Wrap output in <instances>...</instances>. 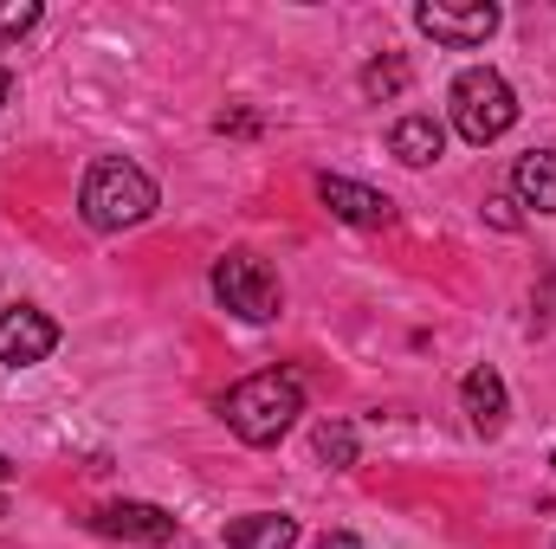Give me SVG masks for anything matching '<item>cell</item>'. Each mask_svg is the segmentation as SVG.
I'll return each mask as SVG.
<instances>
[{"mask_svg": "<svg viewBox=\"0 0 556 549\" xmlns=\"http://www.w3.org/2000/svg\"><path fill=\"white\" fill-rule=\"evenodd\" d=\"M155 207H162L155 175L137 168V162H124V155L91 162L85 181H78V214H85L91 233H130V227H142Z\"/></svg>", "mask_w": 556, "mask_h": 549, "instance_id": "6da1fadb", "label": "cell"}, {"mask_svg": "<svg viewBox=\"0 0 556 549\" xmlns=\"http://www.w3.org/2000/svg\"><path fill=\"white\" fill-rule=\"evenodd\" d=\"M298 413H304V382L285 375V369H260V375H247L220 395L227 433L247 439V446H278L298 426Z\"/></svg>", "mask_w": 556, "mask_h": 549, "instance_id": "7a4b0ae2", "label": "cell"}, {"mask_svg": "<svg viewBox=\"0 0 556 549\" xmlns=\"http://www.w3.org/2000/svg\"><path fill=\"white\" fill-rule=\"evenodd\" d=\"M446 111H453V130H459V137L472 142V149H485V142H498L518 124V91L505 85V72L466 65V72L453 78V91H446Z\"/></svg>", "mask_w": 556, "mask_h": 549, "instance_id": "3957f363", "label": "cell"}, {"mask_svg": "<svg viewBox=\"0 0 556 549\" xmlns=\"http://www.w3.org/2000/svg\"><path fill=\"white\" fill-rule=\"evenodd\" d=\"M214 297H220V310H233L240 323H273L278 310H285V284L266 259H253V253H227V259H214Z\"/></svg>", "mask_w": 556, "mask_h": 549, "instance_id": "277c9868", "label": "cell"}, {"mask_svg": "<svg viewBox=\"0 0 556 549\" xmlns=\"http://www.w3.org/2000/svg\"><path fill=\"white\" fill-rule=\"evenodd\" d=\"M415 26L433 39V46L472 52V46H485V39L505 26V13H498V0H420Z\"/></svg>", "mask_w": 556, "mask_h": 549, "instance_id": "5b68a950", "label": "cell"}, {"mask_svg": "<svg viewBox=\"0 0 556 549\" xmlns=\"http://www.w3.org/2000/svg\"><path fill=\"white\" fill-rule=\"evenodd\" d=\"M91 531H98V537H111V544H142V549H168L175 537H181L175 511H162V505H142V498L98 505V511H91Z\"/></svg>", "mask_w": 556, "mask_h": 549, "instance_id": "8992f818", "label": "cell"}, {"mask_svg": "<svg viewBox=\"0 0 556 549\" xmlns=\"http://www.w3.org/2000/svg\"><path fill=\"white\" fill-rule=\"evenodd\" d=\"M59 349V323L33 304H0V362L13 369H33Z\"/></svg>", "mask_w": 556, "mask_h": 549, "instance_id": "52a82bcc", "label": "cell"}, {"mask_svg": "<svg viewBox=\"0 0 556 549\" xmlns=\"http://www.w3.org/2000/svg\"><path fill=\"white\" fill-rule=\"evenodd\" d=\"M317 201L343 220V227H389L395 220V201L382 188H363L350 175H317Z\"/></svg>", "mask_w": 556, "mask_h": 549, "instance_id": "ba28073f", "label": "cell"}, {"mask_svg": "<svg viewBox=\"0 0 556 549\" xmlns=\"http://www.w3.org/2000/svg\"><path fill=\"white\" fill-rule=\"evenodd\" d=\"M459 408H466V420H472L479 439H498V433H505V413H511V388H505V375H498L492 362H479V369L459 382Z\"/></svg>", "mask_w": 556, "mask_h": 549, "instance_id": "9c48e42d", "label": "cell"}, {"mask_svg": "<svg viewBox=\"0 0 556 549\" xmlns=\"http://www.w3.org/2000/svg\"><path fill=\"white\" fill-rule=\"evenodd\" d=\"M389 155L408 162V168H433V162L446 155V130H440V117H427V111L395 117V124H389Z\"/></svg>", "mask_w": 556, "mask_h": 549, "instance_id": "30bf717a", "label": "cell"}, {"mask_svg": "<svg viewBox=\"0 0 556 549\" xmlns=\"http://www.w3.org/2000/svg\"><path fill=\"white\" fill-rule=\"evenodd\" d=\"M220 544L227 549H291L298 544V518L291 511H247V518H233L220 531Z\"/></svg>", "mask_w": 556, "mask_h": 549, "instance_id": "8fae6325", "label": "cell"}, {"mask_svg": "<svg viewBox=\"0 0 556 549\" xmlns=\"http://www.w3.org/2000/svg\"><path fill=\"white\" fill-rule=\"evenodd\" d=\"M511 194H518V207H531V214H556V149H531V155H518V168H511Z\"/></svg>", "mask_w": 556, "mask_h": 549, "instance_id": "7c38bea8", "label": "cell"}, {"mask_svg": "<svg viewBox=\"0 0 556 549\" xmlns=\"http://www.w3.org/2000/svg\"><path fill=\"white\" fill-rule=\"evenodd\" d=\"M311 446H317V459L330 465V472H350L356 459H363V439H356V426L350 420H317V433H311Z\"/></svg>", "mask_w": 556, "mask_h": 549, "instance_id": "4fadbf2b", "label": "cell"}, {"mask_svg": "<svg viewBox=\"0 0 556 549\" xmlns=\"http://www.w3.org/2000/svg\"><path fill=\"white\" fill-rule=\"evenodd\" d=\"M408 91V59H395V52H382V59H369L363 65V98H402Z\"/></svg>", "mask_w": 556, "mask_h": 549, "instance_id": "5bb4252c", "label": "cell"}, {"mask_svg": "<svg viewBox=\"0 0 556 549\" xmlns=\"http://www.w3.org/2000/svg\"><path fill=\"white\" fill-rule=\"evenodd\" d=\"M39 0H0V46H13V39H26L33 26H39Z\"/></svg>", "mask_w": 556, "mask_h": 549, "instance_id": "9a60e30c", "label": "cell"}, {"mask_svg": "<svg viewBox=\"0 0 556 549\" xmlns=\"http://www.w3.org/2000/svg\"><path fill=\"white\" fill-rule=\"evenodd\" d=\"M317 549H363V537H356V531H324Z\"/></svg>", "mask_w": 556, "mask_h": 549, "instance_id": "2e32d148", "label": "cell"}, {"mask_svg": "<svg viewBox=\"0 0 556 549\" xmlns=\"http://www.w3.org/2000/svg\"><path fill=\"white\" fill-rule=\"evenodd\" d=\"M7 104H13V72L0 65V111H7Z\"/></svg>", "mask_w": 556, "mask_h": 549, "instance_id": "e0dca14e", "label": "cell"}, {"mask_svg": "<svg viewBox=\"0 0 556 549\" xmlns=\"http://www.w3.org/2000/svg\"><path fill=\"white\" fill-rule=\"evenodd\" d=\"M7 478H13V465H7V452H0V485H7Z\"/></svg>", "mask_w": 556, "mask_h": 549, "instance_id": "ac0fdd59", "label": "cell"}, {"mask_svg": "<svg viewBox=\"0 0 556 549\" xmlns=\"http://www.w3.org/2000/svg\"><path fill=\"white\" fill-rule=\"evenodd\" d=\"M551 465H556V459H551Z\"/></svg>", "mask_w": 556, "mask_h": 549, "instance_id": "d6986e66", "label": "cell"}]
</instances>
